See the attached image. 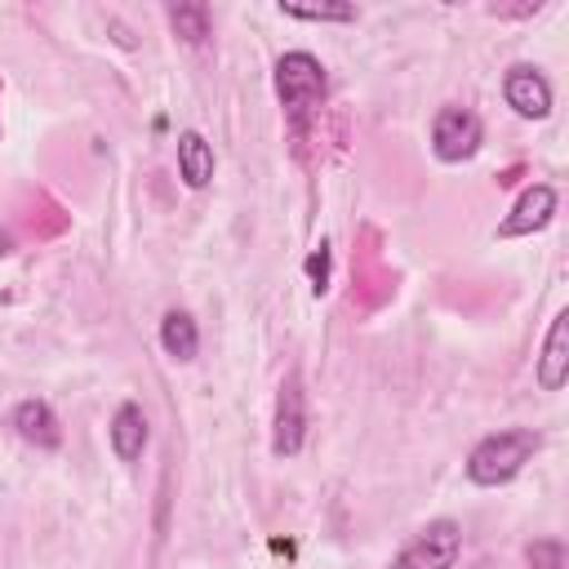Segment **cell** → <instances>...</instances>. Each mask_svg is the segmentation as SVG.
I'll return each instance as SVG.
<instances>
[{"label": "cell", "mask_w": 569, "mask_h": 569, "mask_svg": "<svg viewBox=\"0 0 569 569\" xmlns=\"http://www.w3.org/2000/svg\"><path fill=\"white\" fill-rule=\"evenodd\" d=\"M533 449H538V436H533L529 427L493 431V436H485V440L471 449L467 476H471L476 485H502V480H511V476L529 462Z\"/></svg>", "instance_id": "obj_1"}, {"label": "cell", "mask_w": 569, "mask_h": 569, "mask_svg": "<svg viewBox=\"0 0 569 569\" xmlns=\"http://www.w3.org/2000/svg\"><path fill=\"white\" fill-rule=\"evenodd\" d=\"M276 93H280L289 120L302 124L320 107V98H325V67L311 53H302V49L298 53H284L276 62Z\"/></svg>", "instance_id": "obj_2"}, {"label": "cell", "mask_w": 569, "mask_h": 569, "mask_svg": "<svg viewBox=\"0 0 569 569\" xmlns=\"http://www.w3.org/2000/svg\"><path fill=\"white\" fill-rule=\"evenodd\" d=\"M458 551H462L458 525H453V520H431V525L391 560V569H453Z\"/></svg>", "instance_id": "obj_3"}, {"label": "cell", "mask_w": 569, "mask_h": 569, "mask_svg": "<svg viewBox=\"0 0 569 569\" xmlns=\"http://www.w3.org/2000/svg\"><path fill=\"white\" fill-rule=\"evenodd\" d=\"M431 147H436V156L449 160V164L476 156V147H480V120H476L467 107H445V111L436 116V124H431Z\"/></svg>", "instance_id": "obj_4"}, {"label": "cell", "mask_w": 569, "mask_h": 569, "mask_svg": "<svg viewBox=\"0 0 569 569\" xmlns=\"http://www.w3.org/2000/svg\"><path fill=\"white\" fill-rule=\"evenodd\" d=\"M502 98H507V107H511L516 116H525V120H542V116L551 111V84H547V76H542L538 67H525V62L507 71Z\"/></svg>", "instance_id": "obj_5"}, {"label": "cell", "mask_w": 569, "mask_h": 569, "mask_svg": "<svg viewBox=\"0 0 569 569\" xmlns=\"http://www.w3.org/2000/svg\"><path fill=\"white\" fill-rule=\"evenodd\" d=\"M302 427H307V418H302V387H298V378H289L280 387V400H276V440H271V449L280 458L298 453L302 449Z\"/></svg>", "instance_id": "obj_6"}, {"label": "cell", "mask_w": 569, "mask_h": 569, "mask_svg": "<svg viewBox=\"0 0 569 569\" xmlns=\"http://www.w3.org/2000/svg\"><path fill=\"white\" fill-rule=\"evenodd\" d=\"M551 213H556V191L538 182V187H529V191L516 200V209L507 213V222L498 227V236H529V231L547 227Z\"/></svg>", "instance_id": "obj_7"}, {"label": "cell", "mask_w": 569, "mask_h": 569, "mask_svg": "<svg viewBox=\"0 0 569 569\" xmlns=\"http://www.w3.org/2000/svg\"><path fill=\"white\" fill-rule=\"evenodd\" d=\"M569 378V311H560L547 329V347H542V360H538V382L542 391H556L560 382Z\"/></svg>", "instance_id": "obj_8"}, {"label": "cell", "mask_w": 569, "mask_h": 569, "mask_svg": "<svg viewBox=\"0 0 569 569\" xmlns=\"http://www.w3.org/2000/svg\"><path fill=\"white\" fill-rule=\"evenodd\" d=\"M13 427L36 449H58L62 445V427H58V418H53V409L44 400H22L13 409Z\"/></svg>", "instance_id": "obj_9"}, {"label": "cell", "mask_w": 569, "mask_h": 569, "mask_svg": "<svg viewBox=\"0 0 569 569\" xmlns=\"http://www.w3.org/2000/svg\"><path fill=\"white\" fill-rule=\"evenodd\" d=\"M178 173L187 187H209V178H213V147L196 129H187L178 138Z\"/></svg>", "instance_id": "obj_10"}, {"label": "cell", "mask_w": 569, "mask_h": 569, "mask_svg": "<svg viewBox=\"0 0 569 569\" xmlns=\"http://www.w3.org/2000/svg\"><path fill=\"white\" fill-rule=\"evenodd\" d=\"M142 445H147V418H142V409L138 405H120L116 418H111V449H116V458L120 462H133L142 453Z\"/></svg>", "instance_id": "obj_11"}, {"label": "cell", "mask_w": 569, "mask_h": 569, "mask_svg": "<svg viewBox=\"0 0 569 569\" xmlns=\"http://www.w3.org/2000/svg\"><path fill=\"white\" fill-rule=\"evenodd\" d=\"M160 342H164V351H169L173 360H191L196 347H200L196 320H191L187 311H169V316L160 320Z\"/></svg>", "instance_id": "obj_12"}, {"label": "cell", "mask_w": 569, "mask_h": 569, "mask_svg": "<svg viewBox=\"0 0 569 569\" xmlns=\"http://www.w3.org/2000/svg\"><path fill=\"white\" fill-rule=\"evenodd\" d=\"M169 18H173L178 36H187L191 44H204V36H209V9L204 4H178V9H169Z\"/></svg>", "instance_id": "obj_13"}, {"label": "cell", "mask_w": 569, "mask_h": 569, "mask_svg": "<svg viewBox=\"0 0 569 569\" xmlns=\"http://www.w3.org/2000/svg\"><path fill=\"white\" fill-rule=\"evenodd\" d=\"M280 13L307 18V22H351L356 18L351 4H280Z\"/></svg>", "instance_id": "obj_14"}, {"label": "cell", "mask_w": 569, "mask_h": 569, "mask_svg": "<svg viewBox=\"0 0 569 569\" xmlns=\"http://www.w3.org/2000/svg\"><path fill=\"white\" fill-rule=\"evenodd\" d=\"M307 271H311V289H316V293H325V280H329V249H325V244L307 258Z\"/></svg>", "instance_id": "obj_15"}, {"label": "cell", "mask_w": 569, "mask_h": 569, "mask_svg": "<svg viewBox=\"0 0 569 569\" xmlns=\"http://www.w3.org/2000/svg\"><path fill=\"white\" fill-rule=\"evenodd\" d=\"M529 565H533V569H560V547H556V542L529 547Z\"/></svg>", "instance_id": "obj_16"}]
</instances>
